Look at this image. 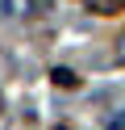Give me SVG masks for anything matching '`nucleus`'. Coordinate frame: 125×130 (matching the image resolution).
Instances as JSON below:
<instances>
[{
  "label": "nucleus",
  "mask_w": 125,
  "mask_h": 130,
  "mask_svg": "<svg viewBox=\"0 0 125 130\" xmlns=\"http://www.w3.org/2000/svg\"><path fill=\"white\" fill-rule=\"evenodd\" d=\"M54 84H67V88H71V84H75V76H71L67 67H58V71H54Z\"/></svg>",
  "instance_id": "nucleus-1"
},
{
  "label": "nucleus",
  "mask_w": 125,
  "mask_h": 130,
  "mask_svg": "<svg viewBox=\"0 0 125 130\" xmlns=\"http://www.w3.org/2000/svg\"><path fill=\"white\" fill-rule=\"evenodd\" d=\"M108 130H125V113H117V118L108 122Z\"/></svg>",
  "instance_id": "nucleus-2"
}]
</instances>
